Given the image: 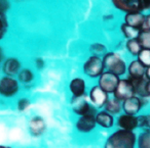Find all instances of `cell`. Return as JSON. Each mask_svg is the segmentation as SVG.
<instances>
[{"label":"cell","mask_w":150,"mask_h":148,"mask_svg":"<svg viewBox=\"0 0 150 148\" xmlns=\"http://www.w3.org/2000/svg\"><path fill=\"white\" fill-rule=\"evenodd\" d=\"M104 148H137V134L134 131L117 129L107 137Z\"/></svg>","instance_id":"obj_1"},{"label":"cell","mask_w":150,"mask_h":148,"mask_svg":"<svg viewBox=\"0 0 150 148\" xmlns=\"http://www.w3.org/2000/svg\"><path fill=\"white\" fill-rule=\"evenodd\" d=\"M102 59L105 68H107V72L112 73L118 77L122 76L127 73V64L116 52H107L103 56Z\"/></svg>","instance_id":"obj_2"},{"label":"cell","mask_w":150,"mask_h":148,"mask_svg":"<svg viewBox=\"0 0 150 148\" xmlns=\"http://www.w3.org/2000/svg\"><path fill=\"white\" fill-rule=\"evenodd\" d=\"M118 9L129 13H141L150 8V0H112Z\"/></svg>","instance_id":"obj_3"},{"label":"cell","mask_w":150,"mask_h":148,"mask_svg":"<svg viewBox=\"0 0 150 148\" xmlns=\"http://www.w3.org/2000/svg\"><path fill=\"white\" fill-rule=\"evenodd\" d=\"M97 111L98 110L95 107L90 112L86 113V114L79 115L78 119H76V121H75V129H76V131L81 134H88L94 131L97 127V123H96Z\"/></svg>","instance_id":"obj_4"},{"label":"cell","mask_w":150,"mask_h":148,"mask_svg":"<svg viewBox=\"0 0 150 148\" xmlns=\"http://www.w3.org/2000/svg\"><path fill=\"white\" fill-rule=\"evenodd\" d=\"M104 70L103 59L99 56H90L83 64V73L92 79L99 78L104 73Z\"/></svg>","instance_id":"obj_5"},{"label":"cell","mask_w":150,"mask_h":148,"mask_svg":"<svg viewBox=\"0 0 150 148\" xmlns=\"http://www.w3.org/2000/svg\"><path fill=\"white\" fill-rule=\"evenodd\" d=\"M20 91V83L13 77L5 76L0 79V95L4 98H11Z\"/></svg>","instance_id":"obj_6"},{"label":"cell","mask_w":150,"mask_h":148,"mask_svg":"<svg viewBox=\"0 0 150 148\" xmlns=\"http://www.w3.org/2000/svg\"><path fill=\"white\" fill-rule=\"evenodd\" d=\"M112 95L114 98L118 99L121 102L129 97L135 96V89L132 81L129 79H120Z\"/></svg>","instance_id":"obj_7"},{"label":"cell","mask_w":150,"mask_h":148,"mask_svg":"<svg viewBox=\"0 0 150 148\" xmlns=\"http://www.w3.org/2000/svg\"><path fill=\"white\" fill-rule=\"evenodd\" d=\"M119 77L112 74L110 72H104L98 80V85L107 93V94H113L116 89V86L119 82Z\"/></svg>","instance_id":"obj_8"},{"label":"cell","mask_w":150,"mask_h":148,"mask_svg":"<svg viewBox=\"0 0 150 148\" xmlns=\"http://www.w3.org/2000/svg\"><path fill=\"white\" fill-rule=\"evenodd\" d=\"M71 108L72 111L76 115H82L86 113L90 112L92 109L95 108V106L90 102L88 98L86 96L81 97H72L71 99Z\"/></svg>","instance_id":"obj_9"},{"label":"cell","mask_w":150,"mask_h":148,"mask_svg":"<svg viewBox=\"0 0 150 148\" xmlns=\"http://www.w3.org/2000/svg\"><path fill=\"white\" fill-rule=\"evenodd\" d=\"M108 99L109 94H107L99 85L92 87L88 92V100L95 107L98 108H103Z\"/></svg>","instance_id":"obj_10"},{"label":"cell","mask_w":150,"mask_h":148,"mask_svg":"<svg viewBox=\"0 0 150 148\" xmlns=\"http://www.w3.org/2000/svg\"><path fill=\"white\" fill-rule=\"evenodd\" d=\"M144 106V98L133 96L122 101V111L127 114L137 115Z\"/></svg>","instance_id":"obj_11"},{"label":"cell","mask_w":150,"mask_h":148,"mask_svg":"<svg viewBox=\"0 0 150 148\" xmlns=\"http://www.w3.org/2000/svg\"><path fill=\"white\" fill-rule=\"evenodd\" d=\"M116 126L118 129L127 130V131H135L139 128L138 115H132L127 113H120L116 119Z\"/></svg>","instance_id":"obj_12"},{"label":"cell","mask_w":150,"mask_h":148,"mask_svg":"<svg viewBox=\"0 0 150 148\" xmlns=\"http://www.w3.org/2000/svg\"><path fill=\"white\" fill-rule=\"evenodd\" d=\"M28 130L33 137L42 136L46 131V123L44 119L40 115H35V117H31L28 123Z\"/></svg>","instance_id":"obj_13"},{"label":"cell","mask_w":150,"mask_h":148,"mask_svg":"<svg viewBox=\"0 0 150 148\" xmlns=\"http://www.w3.org/2000/svg\"><path fill=\"white\" fill-rule=\"evenodd\" d=\"M129 80H139L145 78L146 68L138 59L131 61L127 70Z\"/></svg>","instance_id":"obj_14"},{"label":"cell","mask_w":150,"mask_h":148,"mask_svg":"<svg viewBox=\"0 0 150 148\" xmlns=\"http://www.w3.org/2000/svg\"><path fill=\"white\" fill-rule=\"evenodd\" d=\"M21 66V62H20L19 59H17L16 57H9L3 61L2 72L4 73V75L8 77L18 76L19 72L22 70Z\"/></svg>","instance_id":"obj_15"},{"label":"cell","mask_w":150,"mask_h":148,"mask_svg":"<svg viewBox=\"0 0 150 148\" xmlns=\"http://www.w3.org/2000/svg\"><path fill=\"white\" fill-rule=\"evenodd\" d=\"M72 97H81L86 95V83L82 78H74L70 81L69 84Z\"/></svg>","instance_id":"obj_16"},{"label":"cell","mask_w":150,"mask_h":148,"mask_svg":"<svg viewBox=\"0 0 150 148\" xmlns=\"http://www.w3.org/2000/svg\"><path fill=\"white\" fill-rule=\"evenodd\" d=\"M96 123L97 126L103 128V129H111L114 127L115 119L111 113L106 110H98L96 113Z\"/></svg>","instance_id":"obj_17"},{"label":"cell","mask_w":150,"mask_h":148,"mask_svg":"<svg viewBox=\"0 0 150 148\" xmlns=\"http://www.w3.org/2000/svg\"><path fill=\"white\" fill-rule=\"evenodd\" d=\"M145 17L141 13H129L125 17V24L136 29H142Z\"/></svg>","instance_id":"obj_18"},{"label":"cell","mask_w":150,"mask_h":148,"mask_svg":"<svg viewBox=\"0 0 150 148\" xmlns=\"http://www.w3.org/2000/svg\"><path fill=\"white\" fill-rule=\"evenodd\" d=\"M103 108H104V110L108 111L112 115L120 114L121 111H122V102L119 101L118 99L112 97V98H109L107 100V102L105 103Z\"/></svg>","instance_id":"obj_19"},{"label":"cell","mask_w":150,"mask_h":148,"mask_svg":"<svg viewBox=\"0 0 150 148\" xmlns=\"http://www.w3.org/2000/svg\"><path fill=\"white\" fill-rule=\"evenodd\" d=\"M131 81L134 85L136 96H139V97H141V98L147 99L148 95H147V91H146V86H147L148 80L146 79V77L143 79H139V80H131Z\"/></svg>","instance_id":"obj_20"},{"label":"cell","mask_w":150,"mask_h":148,"mask_svg":"<svg viewBox=\"0 0 150 148\" xmlns=\"http://www.w3.org/2000/svg\"><path fill=\"white\" fill-rule=\"evenodd\" d=\"M137 148H150V130H144L137 136Z\"/></svg>","instance_id":"obj_21"},{"label":"cell","mask_w":150,"mask_h":148,"mask_svg":"<svg viewBox=\"0 0 150 148\" xmlns=\"http://www.w3.org/2000/svg\"><path fill=\"white\" fill-rule=\"evenodd\" d=\"M120 30H121V33H122V35L125 36L127 40H129V39H138V37H139V34H140V31H141V30L136 29V28H133V27H131V26L127 25V24H122V25H121Z\"/></svg>","instance_id":"obj_22"},{"label":"cell","mask_w":150,"mask_h":148,"mask_svg":"<svg viewBox=\"0 0 150 148\" xmlns=\"http://www.w3.org/2000/svg\"><path fill=\"white\" fill-rule=\"evenodd\" d=\"M34 80V74L30 68H22L18 74V81L22 84H30Z\"/></svg>","instance_id":"obj_23"},{"label":"cell","mask_w":150,"mask_h":148,"mask_svg":"<svg viewBox=\"0 0 150 148\" xmlns=\"http://www.w3.org/2000/svg\"><path fill=\"white\" fill-rule=\"evenodd\" d=\"M125 47H127V51H129L132 55H136V56H138V54H139L140 51L142 50V46L138 39L127 40V44H125Z\"/></svg>","instance_id":"obj_24"},{"label":"cell","mask_w":150,"mask_h":148,"mask_svg":"<svg viewBox=\"0 0 150 148\" xmlns=\"http://www.w3.org/2000/svg\"><path fill=\"white\" fill-rule=\"evenodd\" d=\"M142 48L150 49V30H141L138 37Z\"/></svg>","instance_id":"obj_25"},{"label":"cell","mask_w":150,"mask_h":148,"mask_svg":"<svg viewBox=\"0 0 150 148\" xmlns=\"http://www.w3.org/2000/svg\"><path fill=\"white\" fill-rule=\"evenodd\" d=\"M90 51L92 55L101 57L102 55L104 56L107 53V48L102 43H93L90 47Z\"/></svg>","instance_id":"obj_26"},{"label":"cell","mask_w":150,"mask_h":148,"mask_svg":"<svg viewBox=\"0 0 150 148\" xmlns=\"http://www.w3.org/2000/svg\"><path fill=\"white\" fill-rule=\"evenodd\" d=\"M138 60L143 64L145 68L150 66V49H144L142 48V50L140 51V53L138 54Z\"/></svg>","instance_id":"obj_27"},{"label":"cell","mask_w":150,"mask_h":148,"mask_svg":"<svg viewBox=\"0 0 150 148\" xmlns=\"http://www.w3.org/2000/svg\"><path fill=\"white\" fill-rule=\"evenodd\" d=\"M138 121H139V128L144 130H150V113L138 115Z\"/></svg>","instance_id":"obj_28"},{"label":"cell","mask_w":150,"mask_h":148,"mask_svg":"<svg viewBox=\"0 0 150 148\" xmlns=\"http://www.w3.org/2000/svg\"><path fill=\"white\" fill-rule=\"evenodd\" d=\"M30 104H31V102H30L29 99L25 98V97H22V98H20L17 101V109L19 111H21V112H23V111H26L29 108Z\"/></svg>","instance_id":"obj_29"},{"label":"cell","mask_w":150,"mask_h":148,"mask_svg":"<svg viewBox=\"0 0 150 148\" xmlns=\"http://www.w3.org/2000/svg\"><path fill=\"white\" fill-rule=\"evenodd\" d=\"M7 30V21L5 15L0 13V40L2 39L3 36L5 35Z\"/></svg>","instance_id":"obj_30"},{"label":"cell","mask_w":150,"mask_h":148,"mask_svg":"<svg viewBox=\"0 0 150 148\" xmlns=\"http://www.w3.org/2000/svg\"><path fill=\"white\" fill-rule=\"evenodd\" d=\"M9 8V2L8 0H0V13L5 15Z\"/></svg>","instance_id":"obj_31"},{"label":"cell","mask_w":150,"mask_h":148,"mask_svg":"<svg viewBox=\"0 0 150 148\" xmlns=\"http://www.w3.org/2000/svg\"><path fill=\"white\" fill-rule=\"evenodd\" d=\"M34 64H35V66L38 68V70H41V68H44V60L40 57L36 58L35 61H34Z\"/></svg>","instance_id":"obj_32"},{"label":"cell","mask_w":150,"mask_h":148,"mask_svg":"<svg viewBox=\"0 0 150 148\" xmlns=\"http://www.w3.org/2000/svg\"><path fill=\"white\" fill-rule=\"evenodd\" d=\"M141 30H150V15H147L145 17V20H144V24L142 26Z\"/></svg>","instance_id":"obj_33"},{"label":"cell","mask_w":150,"mask_h":148,"mask_svg":"<svg viewBox=\"0 0 150 148\" xmlns=\"http://www.w3.org/2000/svg\"><path fill=\"white\" fill-rule=\"evenodd\" d=\"M145 77L148 81H150V66L146 68V72H145Z\"/></svg>","instance_id":"obj_34"},{"label":"cell","mask_w":150,"mask_h":148,"mask_svg":"<svg viewBox=\"0 0 150 148\" xmlns=\"http://www.w3.org/2000/svg\"><path fill=\"white\" fill-rule=\"evenodd\" d=\"M146 91H147L148 98H150V81L147 82V86H146Z\"/></svg>","instance_id":"obj_35"},{"label":"cell","mask_w":150,"mask_h":148,"mask_svg":"<svg viewBox=\"0 0 150 148\" xmlns=\"http://www.w3.org/2000/svg\"><path fill=\"white\" fill-rule=\"evenodd\" d=\"M2 60H3V52H2V49L0 48V64H1Z\"/></svg>","instance_id":"obj_36"},{"label":"cell","mask_w":150,"mask_h":148,"mask_svg":"<svg viewBox=\"0 0 150 148\" xmlns=\"http://www.w3.org/2000/svg\"><path fill=\"white\" fill-rule=\"evenodd\" d=\"M0 148H11L9 146H5V145H0Z\"/></svg>","instance_id":"obj_37"}]
</instances>
